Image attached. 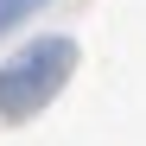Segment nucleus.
I'll list each match as a JSON object with an SVG mask.
<instances>
[{
    "mask_svg": "<svg viewBox=\"0 0 146 146\" xmlns=\"http://www.w3.org/2000/svg\"><path fill=\"white\" fill-rule=\"evenodd\" d=\"M76 76V38H32L0 64V121H32L57 102V89Z\"/></svg>",
    "mask_w": 146,
    "mask_h": 146,
    "instance_id": "f257e3e1",
    "label": "nucleus"
},
{
    "mask_svg": "<svg viewBox=\"0 0 146 146\" xmlns=\"http://www.w3.org/2000/svg\"><path fill=\"white\" fill-rule=\"evenodd\" d=\"M38 7H44V0H0V32H13L19 19H26V13H38Z\"/></svg>",
    "mask_w": 146,
    "mask_h": 146,
    "instance_id": "f03ea898",
    "label": "nucleus"
}]
</instances>
